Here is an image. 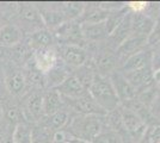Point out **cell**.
Listing matches in <instances>:
<instances>
[{"label":"cell","mask_w":160,"mask_h":143,"mask_svg":"<svg viewBox=\"0 0 160 143\" xmlns=\"http://www.w3.org/2000/svg\"><path fill=\"white\" fill-rule=\"evenodd\" d=\"M104 116H93V115H78L71 118L66 126V131L71 138H80L92 142L94 137L104 129Z\"/></svg>","instance_id":"1"},{"label":"cell","mask_w":160,"mask_h":143,"mask_svg":"<svg viewBox=\"0 0 160 143\" xmlns=\"http://www.w3.org/2000/svg\"><path fill=\"white\" fill-rule=\"evenodd\" d=\"M67 143H92L90 142V141H85V140H80V138H69L68 141H67Z\"/></svg>","instance_id":"32"},{"label":"cell","mask_w":160,"mask_h":143,"mask_svg":"<svg viewBox=\"0 0 160 143\" xmlns=\"http://www.w3.org/2000/svg\"><path fill=\"white\" fill-rule=\"evenodd\" d=\"M63 99L62 95L55 88H49L48 91L42 93V110H43V117L50 116L55 112L62 110L63 106Z\"/></svg>","instance_id":"19"},{"label":"cell","mask_w":160,"mask_h":143,"mask_svg":"<svg viewBox=\"0 0 160 143\" xmlns=\"http://www.w3.org/2000/svg\"><path fill=\"white\" fill-rule=\"evenodd\" d=\"M92 143H122V137L120 134L112 130H102L97 136L92 140Z\"/></svg>","instance_id":"26"},{"label":"cell","mask_w":160,"mask_h":143,"mask_svg":"<svg viewBox=\"0 0 160 143\" xmlns=\"http://www.w3.org/2000/svg\"><path fill=\"white\" fill-rule=\"evenodd\" d=\"M121 110V118H122V124L123 128L126 130L129 136H132L133 138L140 141L142 137L145 136L147 130V125L142 122L140 117L138 116L133 110H130L129 107L126 106H120Z\"/></svg>","instance_id":"5"},{"label":"cell","mask_w":160,"mask_h":143,"mask_svg":"<svg viewBox=\"0 0 160 143\" xmlns=\"http://www.w3.org/2000/svg\"><path fill=\"white\" fill-rule=\"evenodd\" d=\"M5 85L11 95L18 97L23 94L27 88V80L24 72L17 68H10L5 75Z\"/></svg>","instance_id":"15"},{"label":"cell","mask_w":160,"mask_h":143,"mask_svg":"<svg viewBox=\"0 0 160 143\" xmlns=\"http://www.w3.org/2000/svg\"><path fill=\"white\" fill-rule=\"evenodd\" d=\"M33 67L41 72L42 74L47 75L50 70H53L59 63V54L54 47L44 48L35 50L32 54Z\"/></svg>","instance_id":"7"},{"label":"cell","mask_w":160,"mask_h":143,"mask_svg":"<svg viewBox=\"0 0 160 143\" xmlns=\"http://www.w3.org/2000/svg\"><path fill=\"white\" fill-rule=\"evenodd\" d=\"M157 21L151 14L147 13H132L130 19V30L132 36L148 38L153 32Z\"/></svg>","instance_id":"10"},{"label":"cell","mask_w":160,"mask_h":143,"mask_svg":"<svg viewBox=\"0 0 160 143\" xmlns=\"http://www.w3.org/2000/svg\"><path fill=\"white\" fill-rule=\"evenodd\" d=\"M153 80L155 85H160V69L153 72Z\"/></svg>","instance_id":"31"},{"label":"cell","mask_w":160,"mask_h":143,"mask_svg":"<svg viewBox=\"0 0 160 143\" xmlns=\"http://www.w3.org/2000/svg\"><path fill=\"white\" fill-rule=\"evenodd\" d=\"M160 44V19L157 21L155 26H154L153 32L149 35V37L147 38V45H159Z\"/></svg>","instance_id":"28"},{"label":"cell","mask_w":160,"mask_h":143,"mask_svg":"<svg viewBox=\"0 0 160 143\" xmlns=\"http://www.w3.org/2000/svg\"><path fill=\"white\" fill-rule=\"evenodd\" d=\"M58 54L62 62L71 67H82L87 62V50L75 44H61Z\"/></svg>","instance_id":"8"},{"label":"cell","mask_w":160,"mask_h":143,"mask_svg":"<svg viewBox=\"0 0 160 143\" xmlns=\"http://www.w3.org/2000/svg\"><path fill=\"white\" fill-rule=\"evenodd\" d=\"M110 11L102 8L99 5H85L84 12L80 17L79 23L82 24H98V23H104L107 21V18L109 17Z\"/></svg>","instance_id":"22"},{"label":"cell","mask_w":160,"mask_h":143,"mask_svg":"<svg viewBox=\"0 0 160 143\" xmlns=\"http://www.w3.org/2000/svg\"><path fill=\"white\" fill-rule=\"evenodd\" d=\"M109 80L112 85L113 89L117 94V98L120 100L121 105H127L129 102L134 100L136 98V91L133 88V86L128 82L126 76L120 69H116L109 75Z\"/></svg>","instance_id":"6"},{"label":"cell","mask_w":160,"mask_h":143,"mask_svg":"<svg viewBox=\"0 0 160 143\" xmlns=\"http://www.w3.org/2000/svg\"><path fill=\"white\" fill-rule=\"evenodd\" d=\"M36 7L40 11V14L42 17V21H43L46 29H48V30L50 29V31H54L55 29L60 26L61 24L67 21L66 17L61 12L60 5L56 7L54 4H42L41 6L36 5Z\"/></svg>","instance_id":"11"},{"label":"cell","mask_w":160,"mask_h":143,"mask_svg":"<svg viewBox=\"0 0 160 143\" xmlns=\"http://www.w3.org/2000/svg\"><path fill=\"white\" fill-rule=\"evenodd\" d=\"M69 121H71V116H69L68 111L62 109L53 113V115H50V116L42 117L40 124L42 126L47 128L48 130H50L52 132H55V131H59V130L66 129Z\"/></svg>","instance_id":"20"},{"label":"cell","mask_w":160,"mask_h":143,"mask_svg":"<svg viewBox=\"0 0 160 143\" xmlns=\"http://www.w3.org/2000/svg\"><path fill=\"white\" fill-rule=\"evenodd\" d=\"M24 40V32L16 24H6L0 27V47L13 48Z\"/></svg>","instance_id":"17"},{"label":"cell","mask_w":160,"mask_h":143,"mask_svg":"<svg viewBox=\"0 0 160 143\" xmlns=\"http://www.w3.org/2000/svg\"><path fill=\"white\" fill-rule=\"evenodd\" d=\"M152 69L153 72L160 69V44L159 45H155L154 49L152 50Z\"/></svg>","instance_id":"29"},{"label":"cell","mask_w":160,"mask_h":143,"mask_svg":"<svg viewBox=\"0 0 160 143\" xmlns=\"http://www.w3.org/2000/svg\"><path fill=\"white\" fill-rule=\"evenodd\" d=\"M0 143H14L13 138H12V134L10 135H4L0 138Z\"/></svg>","instance_id":"30"},{"label":"cell","mask_w":160,"mask_h":143,"mask_svg":"<svg viewBox=\"0 0 160 143\" xmlns=\"http://www.w3.org/2000/svg\"><path fill=\"white\" fill-rule=\"evenodd\" d=\"M23 111L17 106H7L5 109V119L10 124H14V126L19 123H23Z\"/></svg>","instance_id":"27"},{"label":"cell","mask_w":160,"mask_h":143,"mask_svg":"<svg viewBox=\"0 0 160 143\" xmlns=\"http://www.w3.org/2000/svg\"><path fill=\"white\" fill-rule=\"evenodd\" d=\"M23 115L29 118V121H41L43 117L42 110V93L33 91L31 94H29L24 102Z\"/></svg>","instance_id":"18"},{"label":"cell","mask_w":160,"mask_h":143,"mask_svg":"<svg viewBox=\"0 0 160 143\" xmlns=\"http://www.w3.org/2000/svg\"><path fill=\"white\" fill-rule=\"evenodd\" d=\"M87 89L91 97L94 99V102L107 113L116 110L121 105L117 94L109 80V76L96 74Z\"/></svg>","instance_id":"2"},{"label":"cell","mask_w":160,"mask_h":143,"mask_svg":"<svg viewBox=\"0 0 160 143\" xmlns=\"http://www.w3.org/2000/svg\"><path fill=\"white\" fill-rule=\"evenodd\" d=\"M17 26L24 34H32L41 29H46L38 8L35 4H20L17 6Z\"/></svg>","instance_id":"3"},{"label":"cell","mask_w":160,"mask_h":143,"mask_svg":"<svg viewBox=\"0 0 160 143\" xmlns=\"http://www.w3.org/2000/svg\"><path fill=\"white\" fill-rule=\"evenodd\" d=\"M85 5L81 2H66V4H61L60 10L66 17L67 21H79L81 14L84 12Z\"/></svg>","instance_id":"24"},{"label":"cell","mask_w":160,"mask_h":143,"mask_svg":"<svg viewBox=\"0 0 160 143\" xmlns=\"http://www.w3.org/2000/svg\"><path fill=\"white\" fill-rule=\"evenodd\" d=\"M147 45V38L142 37H136V36H130L126 42H123L120 47L116 49V55L118 62L121 61V64H123L124 61L132 55L136 54L139 51L145 50V47Z\"/></svg>","instance_id":"14"},{"label":"cell","mask_w":160,"mask_h":143,"mask_svg":"<svg viewBox=\"0 0 160 143\" xmlns=\"http://www.w3.org/2000/svg\"><path fill=\"white\" fill-rule=\"evenodd\" d=\"M14 143H32V131L27 123H19L14 126L12 132Z\"/></svg>","instance_id":"25"},{"label":"cell","mask_w":160,"mask_h":143,"mask_svg":"<svg viewBox=\"0 0 160 143\" xmlns=\"http://www.w3.org/2000/svg\"><path fill=\"white\" fill-rule=\"evenodd\" d=\"M81 34L85 42H97L103 41L104 38H108L105 23H98V24H81Z\"/></svg>","instance_id":"23"},{"label":"cell","mask_w":160,"mask_h":143,"mask_svg":"<svg viewBox=\"0 0 160 143\" xmlns=\"http://www.w3.org/2000/svg\"><path fill=\"white\" fill-rule=\"evenodd\" d=\"M52 143H67V142H52Z\"/></svg>","instance_id":"33"},{"label":"cell","mask_w":160,"mask_h":143,"mask_svg":"<svg viewBox=\"0 0 160 143\" xmlns=\"http://www.w3.org/2000/svg\"><path fill=\"white\" fill-rule=\"evenodd\" d=\"M151 63H152V50H142L128 57L124 63L121 66L120 70L122 73L135 72L146 67H152Z\"/></svg>","instance_id":"16"},{"label":"cell","mask_w":160,"mask_h":143,"mask_svg":"<svg viewBox=\"0 0 160 143\" xmlns=\"http://www.w3.org/2000/svg\"><path fill=\"white\" fill-rule=\"evenodd\" d=\"M123 75L126 76L128 82L133 86V88L136 91V94H138V92H141V91L155 85L153 80L152 67H146V68L140 69V70L123 73Z\"/></svg>","instance_id":"13"},{"label":"cell","mask_w":160,"mask_h":143,"mask_svg":"<svg viewBox=\"0 0 160 143\" xmlns=\"http://www.w3.org/2000/svg\"><path fill=\"white\" fill-rule=\"evenodd\" d=\"M94 64H96V69L98 74L103 76H109L117 68L118 59L112 49L107 47L98 50Z\"/></svg>","instance_id":"9"},{"label":"cell","mask_w":160,"mask_h":143,"mask_svg":"<svg viewBox=\"0 0 160 143\" xmlns=\"http://www.w3.org/2000/svg\"><path fill=\"white\" fill-rule=\"evenodd\" d=\"M157 86H158V89L160 91V85H157Z\"/></svg>","instance_id":"34"},{"label":"cell","mask_w":160,"mask_h":143,"mask_svg":"<svg viewBox=\"0 0 160 143\" xmlns=\"http://www.w3.org/2000/svg\"><path fill=\"white\" fill-rule=\"evenodd\" d=\"M54 43H55V37H54L53 32L48 29H41L38 31H35L32 34L28 35L27 44L33 51L38 50V49L54 47Z\"/></svg>","instance_id":"21"},{"label":"cell","mask_w":160,"mask_h":143,"mask_svg":"<svg viewBox=\"0 0 160 143\" xmlns=\"http://www.w3.org/2000/svg\"><path fill=\"white\" fill-rule=\"evenodd\" d=\"M54 88L62 95V98H69V99L79 98L87 92L86 86L78 78V75L71 74L68 75L60 85H58Z\"/></svg>","instance_id":"12"},{"label":"cell","mask_w":160,"mask_h":143,"mask_svg":"<svg viewBox=\"0 0 160 143\" xmlns=\"http://www.w3.org/2000/svg\"><path fill=\"white\" fill-rule=\"evenodd\" d=\"M63 104H66L71 110H73L74 112L79 113V115H93V116H105L107 112L100 107L97 102H94V99L91 97L88 89L85 94H82L79 98H62Z\"/></svg>","instance_id":"4"}]
</instances>
